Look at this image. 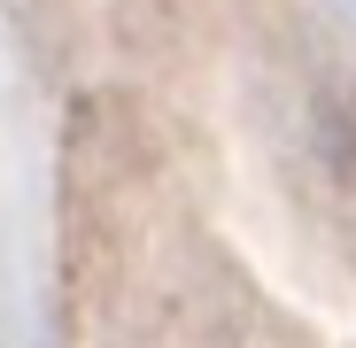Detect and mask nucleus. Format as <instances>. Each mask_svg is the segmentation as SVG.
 Masks as SVG:
<instances>
[]
</instances>
